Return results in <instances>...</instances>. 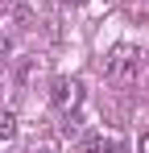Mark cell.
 I'll list each match as a JSON object with an SVG mask.
<instances>
[{
  "label": "cell",
  "instance_id": "obj_3",
  "mask_svg": "<svg viewBox=\"0 0 149 153\" xmlns=\"http://www.w3.org/2000/svg\"><path fill=\"white\" fill-rule=\"evenodd\" d=\"M79 153H116V141L104 137V132H91V137L79 145Z\"/></svg>",
  "mask_w": 149,
  "mask_h": 153
},
{
  "label": "cell",
  "instance_id": "obj_8",
  "mask_svg": "<svg viewBox=\"0 0 149 153\" xmlns=\"http://www.w3.org/2000/svg\"><path fill=\"white\" fill-rule=\"evenodd\" d=\"M71 4H83V0H71Z\"/></svg>",
  "mask_w": 149,
  "mask_h": 153
},
{
  "label": "cell",
  "instance_id": "obj_4",
  "mask_svg": "<svg viewBox=\"0 0 149 153\" xmlns=\"http://www.w3.org/2000/svg\"><path fill=\"white\" fill-rule=\"evenodd\" d=\"M17 137V116L8 108H0V141H13Z\"/></svg>",
  "mask_w": 149,
  "mask_h": 153
},
{
  "label": "cell",
  "instance_id": "obj_6",
  "mask_svg": "<svg viewBox=\"0 0 149 153\" xmlns=\"http://www.w3.org/2000/svg\"><path fill=\"white\" fill-rule=\"evenodd\" d=\"M137 149H141V153H149V132L141 137V145H137Z\"/></svg>",
  "mask_w": 149,
  "mask_h": 153
},
{
  "label": "cell",
  "instance_id": "obj_1",
  "mask_svg": "<svg viewBox=\"0 0 149 153\" xmlns=\"http://www.w3.org/2000/svg\"><path fill=\"white\" fill-rule=\"evenodd\" d=\"M50 103H54V108H58V112H74V108H79V103H83V83H79V79H54V83H50Z\"/></svg>",
  "mask_w": 149,
  "mask_h": 153
},
{
  "label": "cell",
  "instance_id": "obj_5",
  "mask_svg": "<svg viewBox=\"0 0 149 153\" xmlns=\"http://www.w3.org/2000/svg\"><path fill=\"white\" fill-rule=\"evenodd\" d=\"M8 54H13V42L0 33V75H4V66H8Z\"/></svg>",
  "mask_w": 149,
  "mask_h": 153
},
{
  "label": "cell",
  "instance_id": "obj_2",
  "mask_svg": "<svg viewBox=\"0 0 149 153\" xmlns=\"http://www.w3.org/2000/svg\"><path fill=\"white\" fill-rule=\"evenodd\" d=\"M108 75L116 79V83H133L137 79V50L133 46H116V50L108 54Z\"/></svg>",
  "mask_w": 149,
  "mask_h": 153
},
{
  "label": "cell",
  "instance_id": "obj_7",
  "mask_svg": "<svg viewBox=\"0 0 149 153\" xmlns=\"http://www.w3.org/2000/svg\"><path fill=\"white\" fill-rule=\"evenodd\" d=\"M37 153H54V149H37Z\"/></svg>",
  "mask_w": 149,
  "mask_h": 153
}]
</instances>
